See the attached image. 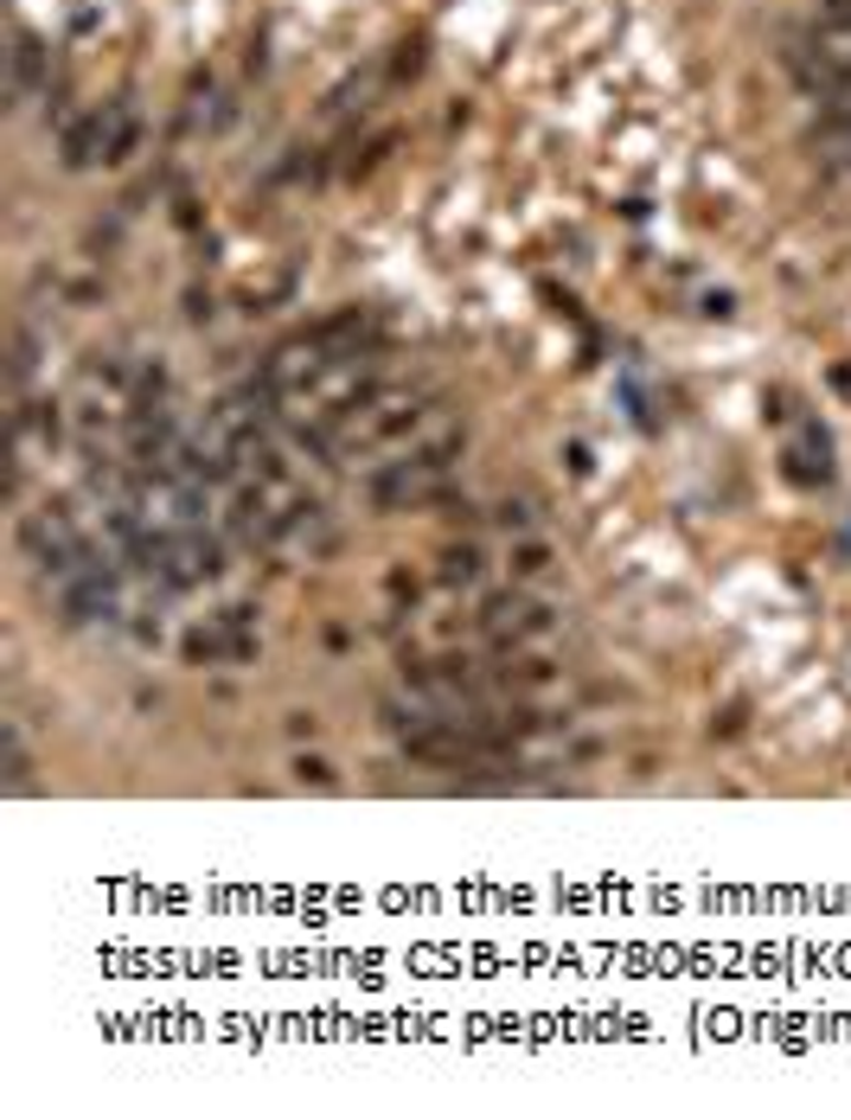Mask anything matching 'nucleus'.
Listing matches in <instances>:
<instances>
[{
  "label": "nucleus",
  "mask_w": 851,
  "mask_h": 1120,
  "mask_svg": "<svg viewBox=\"0 0 851 1120\" xmlns=\"http://www.w3.org/2000/svg\"><path fill=\"white\" fill-rule=\"evenodd\" d=\"M38 83H45V52H38L33 33H20V38H13V97L26 103Z\"/></svg>",
  "instance_id": "nucleus-1"
},
{
  "label": "nucleus",
  "mask_w": 851,
  "mask_h": 1120,
  "mask_svg": "<svg viewBox=\"0 0 851 1120\" xmlns=\"http://www.w3.org/2000/svg\"><path fill=\"white\" fill-rule=\"evenodd\" d=\"M474 576H481V551H474V545H448L443 551V583L461 590V583H474Z\"/></svg>",
  "instance_id": "nucleus-2"
},
{
  "label": "nucleus",
  "mask_w": 851,
  "mask_h": 1120,
  "mask_svg": "<svg viewBox=\"0 0 851 1120\" xmlns=\"http://www.w3.org/2000/svg\"><path fill=\"white\" fill-rule=\"evenodd\" d=\"M545 563H551V551H545V545H518V551H513V576H538Z\"/></svg>",
  "instance_id": "nucleus-3"
},
{
  "label": "nucleus",
  "mask_w": 851,
  "mask_h": 1120,
  "mask_svg": "<svg viewBox=\"0 0 851 1120\" xmlns=\"http://www.w3.org/2000/svg\"><path fill=\"white\" fill-rule=\"evenodd\" d=\"M493 519L506 525V531H525V525L538 519V513H531V500H506V506H500V513H493Z\"/></svg>",
  "instance_id": "nucleus-4"
},
{
  "label": "nucleus",
  "mask_w": 851,
  "mask_h": 1120,
  "mask_svg": "<svg viewBox=\"0 0 851 1120\" xmlns=\"http://www.w3.org/2000/svg\"><path fill=\"white\" fill-rule=\"evenodd\" d=\"M295 775H301V782H314V787H327V782H334V769H327L321 755H301V762H295Z\"/></svg>",
  "instance_id": "nucleus-5"
}]
</instances>
